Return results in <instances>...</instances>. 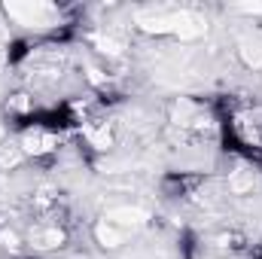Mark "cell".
Listing matches in <instances>:
<instances>
[{"label": "cell", "instance_id": "1", "mask_svg": "<svg viewBox=\"0 0 262 259\" xmlns=\"http://www.w3.org/2000/svg\"><path fill=\"white\" fill-rule=\"evenodd\" d=\"M58 131H52L49 125H31V128L21 131V137H18V146H21V153L25 156H49V153H55L58 149Z\"/></svg>", "mask_w": 262, "mask_h": 259}, {"label": "cell", "instance_id": "2", "mask_svg": "<svg viewBox=\"0 0 262 259\" xmlns=\"http://www.w3.org/2000/svg\"><path fill=\"white\" fill-rule=\"evenodd\" d=\"M6 15H9L15 25L34 28V25H52L49 18L58 15V9H55V6H46V3H9V6H6Z\"/></svg>", "mask_w": 262, "mask_h": 259}, {"label": "cell", "instance_id": "3", "mask_svg": "<svg viewBox=\"0 0 262 259\" xmlns=\"http://www.w3.org/2000/svg\"><path fill=\"white\" fill-rule=\"evenodd\" d=\"M31 244L40 247V250H52V247H61L64 244V232L55 220H40L31 232Z\"/></svg>", "mask_w": 262, "mask_h": 259}, {"label": "cell", "instance_id": "4", "mask_svg": "<svg viewBox=\"0 0 262 259\" xmlns=\"http://www.w3.org/2000/svg\"><path fill=\"white\" fill-rule=\"evenodd\" d=\"M25 159H28V156L21 153L18 140H15V143H0V171H6V168H18Z\"/></svg>", "mask_w": 262, "mask_h": 259}, {"label": "cell", "instance_id": "5", "mask_svg": "<svg viewBox=\"0 0 262 259\" xmlns=\"http://www.w3.org/2000/svg\"><path fill=\"white\" fill-rule=\"evenodd\" d=\"M241 55L250 67H262V40L253 37V40H241Z\"/></svg>", "mask_w": 262, "mask_h": 259}, {"label": "cell", "instance_id": "6", "mask_svg": "<svg viewBox=\"0 0 262 259\" xmlns=\"http://www.w3.org/2000/svg\"><path fill=\"white\" fill-rule=\"evenodd\" d=\"M3 134H6V131H3V125H0V143H3Z\"/></svg>", "mask_w": 262, "mask_h": 259}]
</instances>
